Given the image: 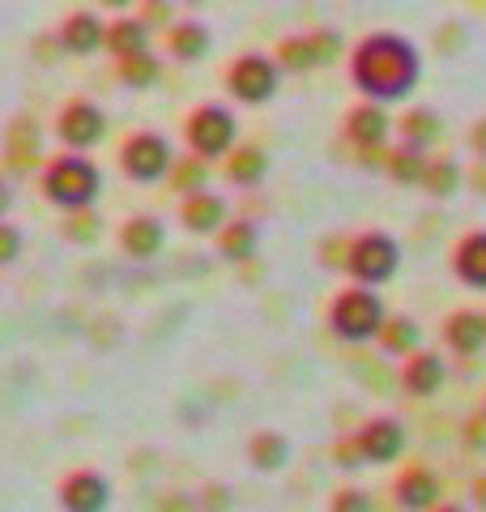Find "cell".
<instances>
[{"mask_svg":"<svg viewBox=\"0 0 486 512\" xmlns=\"http://www.w3.org/2000/svg\"><path fill=\"white\" fill-rule=\"evenodd\" d=\"M423 69V47L401 30H367L346 56L354 94L380 107L410 103L414 90L423 86Z\"/></svg>","mask_w":486,"mask_h":512,"instance_id":"6da1fadb","label":"cell"},{"mask_svg":"<svg viewBox=\"0 0 486 512\" xmlns=\"http://www.w3.org/2000/svg\"><path fill=\"white\" fill-rule=\"evenodd\" d=\"M39 192L56 210H90L103 197V167L81 150H64L39 163Z\"/></svg>","mask_w":486,"mask_h":512,"instance_id":"7a4b0ae2","label":"cell"},{"mask_svg":"<svg viewBox=\"0 0 486 512\" xmlns=\"http://www.w3.org/2000/svg\"><path fill=\"white\" fill-rule=\"evenodd\" d=\"M384 320H388V303L380 295V286H363V282H350L346 291H337L329 299V312H324L329 333L337 342H346V346L376 342Z\"/></svg>","mask_w":486,"mask_h":512,"instance_id":"3957f363","label":"cell"},{"mask_svg":"<svg viewBox=\"0 0 486 512\" xmlns=\"http://www.w3.org/2000/svg\"><path fill=\"white\" fill-rule=\"evenodd\" d=\"M342 269L350 274V282L388 286L401 274V244H397V235H388L380 227H367L359 235H350L346 248H342Z\"/></svg>","mask_w":486,"mask_h":512,"instance_id":"277c9868","label":"cell"},{"mask_svg":"<svg viewBox=\"0 0 486 512\" xmlns=\"http://www.w3.org/2000/svg\"><path fill=\"white\" fill-rule=\"evenodd\" d=\"M282 77H286L282 64L269 52H239L231 64H226L222 86L239 107H265V103L278 99Z\"/></svg>","mask_w":486,"mask_h":512,"instance_id":"5b68a950","label":"cell"},{"mask_svg":"<svg viewBox=\"0 0 486 512\" xmlns=\"http://www.w3.org/2000/svg\"><path fill=\"white\" fill-rule=\"evenodd\" d=\"M239 141V120L231 107L222 103H197L184 116V146L188 154L205 158V163H222L226 154H231V146Z\"/></svg>","mask_w":486,"mask_h":512,"instance_id":"8992f818","label":"cell"},{"mask_svg":"<svg viewBox=\"0 0 486 512\" xmlns=\"http://www.w3.org/2000/svg\"><path fill=\"white\" fill-rule=\"evenodd\" d=\"M175 163V146L154 128H137V133H128L120 141V175L128 184H162L167 180V171Z\"/></svg>","mask_w":486,"mask_h":512,"instance_id":"52a82bcc","label":"cell"},{"mask_svg":"<svg viewBox=\"0 0 486 512\" xmlns=\"http://www.w3.org/2000/svg\"><path fill=\"white\" fill-rule=\"evenodd\" d=\"M107 133H111V120L94 99H69L56 111V141L64 150L90 154V150L103 146Z\"/></svg>","mask_w":486,"mask_h":512,"instance_id":"ba28073f","label":"cell"},{"mask_svg":"<svg viewBox=\"0 0 486 512\" xmlns=\"http://www.w3.org/2000/svg\"><path fill=\"white\" fill-rule=\"evenodd\" d=\"M342 56V35L337 30H303V35H286L273 47V60L282 64V73H312L324 69Z\"/></svg>","mask_w":486,"mask_h":512,"instance_id":"9c48e42d","label":"cell"},{"mask_svg":"<svg viewBox=\"0 0 486 512\" xmlns=\"http://www.w3.org/2000/svg\"><path fill=\"white\" fill-rule=\"evenodd\" d=\"M350 448H354V457H359V466H393L405 453V423L388 419V414H376V419H367L350 436Z\"/></svg>","mask_w":486,"mask_h":512,"instance_id":"30bf717a","label":"cell"},{"mask_svg":"<svg viewBox=\"0 0 486 512\" xmlns=\"http://www.w3.org/2000/svg\"><path fill=\"white\" fill-rule=\"evenodd\" d=\"M56 500L64 512H107L111 508V478L103 470H69L56 487Z\"/></svg>","mask_w":486,"mask_h":512,"instance_id":"8fae6325","label":"cell"},{"mask_svg":"<svg viewBox=\"0 0 486 512\" xmlns=\"http://www.w3.org/2000/svg\"><path fill=\"white\" fill-rule=\"evenodd\" d=\"M346 141L359 154H384V146H388V137H393V116H388V107H380V103H367V99H359L350 111H346Z\"/></svg>","mask_w":486,"mask_h":512,"instance_id":"7c38bea8","label":"cell"},{"mask_svg":"<svg viewBox=\"0 0 486 512\" xmlns=\"http://www.w3.org/2000/svg\"><path fill=\"white\" fill-rule=\"evenodd\" d=\"M226 218H231V205H226V197L214 188H197V192H184L180 197V222H184L188 235L214 239V231Z\"/></svg>","mask_w":486,"mask_h":512,"instance_id":"4fadbf2b","label":"cell"},{"mask_svg":"<svg viewBox=\"0 0 486 512\" xmlns=\"http://www.w3.org/2000/svg\"><path fill=\"white\" fill-rule=\"evenodd\" d=\"M448 384V363L444 355H435V350H423V346H414L410 355H405L401 363V389L410 393V397H435Z\"/></svg>","mask_w":486,"mask_h":512,"instance_id":"5bb4252c","label":"cell"},{"mask_svg":"<svg viewBox=\"0 0 486 512\" xmlns=\"http://www.w3.org/2000/svg\"><path fill=\"white\" fill-rule=\"evenodd\" d=\"M103 35H107V22L99 18V13L73 9L56 30V47L64 56H99L103 52Z\"/></svg>","mask_w":486,"mask_h":512,"instance_id":"9a60e30c","label":"cell"},{"mask_svg":"<svg viewBox=\"0 0 486 512\" xmlns=\"http://www.w3.org/2000/svg\"><path fill=\"white\" fill-rule=\"evenodd\" d=\"M440 495H444L440 474L427 470V466H405L393 478V504L405 512H427V508L440 504Z\"/></svg>","mask_w":486,"mask_h":512,"instance_id":"2e32d148","label":"cell"},{"mask_svg":"<svg viewBox=\"0 0 486 512\" xmlns=\"http://www.w3.org/2000/svg\"><path fill=\"white\" fill-rule=\"evenodd\" d=\"M167 248V222L154 214H133L124 218L120 227V252L128 261H154V256Z\"/></svg>","mask_w":486,"mask_h":512,"instance_id":"e0dca14e","label":"cell"},{"mask_svg":"<svg viewBox=\"0 0 486 512\" xmlns=\"http://www.w3.org/2000/svg\"><path fill=\"white\" fill-rule=\"evenodd\" d=\"M5 158L9 167H39L43 163V124L30 116V111H22V116H13L9 128H5Z\"/></svg>","mask_w":486,"mask_h":512,"instance_id":"ac0fdd59","label":"cell"},{"mask_svg":"<svg viewBox=\"0 0 486 512\" xmlns=\"http://www.w3.org/2000/svg\"><path fill=\"white\" fill-rule=\"evenodd\" d=\"M167 52L175 64H201L214 52V30H209L201 18H180L167 22Z\"/></svg>","mask_w":486,"mask_h":512,"instance_id":"d6986e66","label":"cell"},{"mask_svg":"<svg viewBox=\"0 0 486 512\" xmlns=\"http://www.w3.org/2000/svg\"><path fill=\"white\" fill-rule=\"evenodd\" d=\"M452 278L469 291H486V231H465L452 248Z\"/></svg>","mask_w":486,"mask_h":512,"instance_id":"ffe728a7","label":"cell"},{"mask_svg":"<svg viewBox=\"0 0 486 512\" xmlns=\"http://www.w3.org/2000/svg\"><path fill=\"white\" fill-rule=\"evenodd\" d=\"M150 39H154V26L145 18H128V13H120V18L107 22V35H103V52L111 60L120 56H133V52H150Z\"/></svg>","mask_w":486,"mask_h":512,"instance_id":"44dd1931","label":"cell"},{"mask_svg":"<svg viewBox=\"0 0 486 512\" xmlns=\"http://www.w3.org/2000/svg\"><path fill=\"white\" fill-rule=\"evenodd\" d=\"M222 180L235 184V188H256L269 175V154L261 146H243V141H235L231 154L222 158Z\"/></svg>","mask_w":486,"mask_h":512,"instance_id":"7402d4cb","label":"cell"},{"mask_svg":"<svg viewBox=\"0 0 486 512\" xmlns=\"http://www.w3.org/2000/svg\"><path fill=\"white\" fill-rule=\"evenodd\" d=\"M444 346L461 359H474L486 350V316L482 312H452L444 320Z\"/></svg>","mask_w":486,"mask_h":512,"instance_id":"603a6c76","label":"cell"},{"mask_svg":"<svg viewBox=\"0 0 486 512\" xmlns=\"http://www.w3.org/2000/svg\"><path fill=\"white\" fill-rule=\"evenodd\" d=\"M214 244H218V256L226 265H243L256 256V244H261V231H256V222L248 218H226L222 227L214 231Z\"/></svg>","mask_w":486,"mask_h":512,"instance_id":"cb8c5ba5","label":"cell"},{"mask_svg":"<svg viewBox=\"0 0 486 512\" xmlns=\"http://www.w3.org/2000/svg\"><path fill=\"white\" fill-rule=\"evenodd\" d=\"M397 133L405 146H418V150H431V146H440V137H444V120L435 116L431 107H410L405 116L397 120Z\"/></svg>","mask_w":486,"mask_h":512,"instance_id":"d4e9b609","label":"cell"},{"mask_svg":"<svg viewBox=\"0 0 486 512\" xmlns=\"http://www.w3.org/2000/svg\"><path fill=\"white\" fill-rule=\"evenodd\" d=\"M418 342H423V329H418L414 316H388L380 325V333H376V346L388 359H405Z\"/></svg>","mask_w":486,"mask_h":512,"instance_id":"484cf974","label":"cell"},{"mask_svg":"<svg viewBox=\"0 0 486 512\" xmlns=\"http://www.w3.org/2000/svg\"><path fill=\"white\" fill-rule=\"evenodd\" d=\"M418 188H423L427 197H435V201L452 197V192L461 188V163H457V158H448V154L427 158V163H423V175H418Z\"/></svg>","mask_w":486,"mask_h":512,"instance_id":"4316f807","label":"cell"},{"mask_svg":"<svg viewBox=\"0 0 486 512\" xmlns=\"http://www.w3.org/2000/svg\"><path fill=\"white\" fill-rule=\"evenodd\" d=\"M248 461L261 474H278L286 461H290V440L282 436V431H256V436L248 440Z\"/></svg>","mask_w":486,"mask_h":512,"instance_id":"83f0119b","label":"cell"},{"mask_svg":"<svg viewBox=\"0 0 486 512\" xmlns=\"http://www.w3.org/2000/svg\"><path fill=\"white\" fill-rule=\"evenodd\" d=\"M423 163H427V150L418 146H405V141H397L393 150L384 146V171L393 184H405V188H418V175H423Z\"/></svg>","mask_w":486,"mask_h":512,"instance_id":"f1b7e54d","label":"cell"},{"mask_svg":"<svg viewBox=\"0 0 486 512\" xmlns=\"http://www.w3.org/2000/svg\"><path fill=\"white\" fill-rule=\"evenodd\" d=\"M162 77V64L154 52H133V56H120L116 60V82L128 90H150Z\"/></svg>","mask_w":486,"mask_h":512,"instance_id":"f546056e","label":"cell"},{"mask_svg":"<svg viewBox=\"0 0 486 512\" xmlns=\"http://www.w3.org/2000/svg\"><path fill=\"white\" fill-rule=\"evenodd\" d=\"M209 175H214V163H205L197 154H175V163L167 171V184L171 192H197V188H209Z\"/></svg>","mask_w":486,"mask_h":512,"instance_id":"4dcf8cb0","label":"cell"},{"mask_svg":"<svg viewBox=\"0 0 486 512\" xmlns=\"http://www.w3.org/2000/svg\"><path fill=\"white\" fill-rule=\"evenodd\" d=\"M64 235H69L73 244H90V239H99V218H94V205H90V210H69Z\"/></svg>","mask_w":486,"mask_h":512,"instance_id":"1f68e13d","label":"cell"},{"mask_svg":"<svg viewBox=\"0 0 486 512\" xmlns=\"http://www.w3.org/2000/svg\"><path fill=\"white\" fill-rule=\"evenodd\" d=\"M22 248H26V239H22V231L13 227L9 218H0V269L5 265H13L22 256Z\"/></svg>","mask_w":486,"mask_h":512,"instance_id":"d6a6232c","label":"cell"},{"mask_svg":"<svg viewBox=\"0 0 486 512\" xmlns=\"http://www.w3.org/2000/svg\"><path fill=\"white\" fill-rule=\"evenodd\" d=\"M333 512H367L371 508V495L367 491H359V487H346V491H337L333 495V504H329Z\"/></svg>","mask_w":486,"mask_h":512,"instance_id":"836d02e7","label":"cell"},{"mask_svg":"<svg viewBox=\"0 0 486 512\" xmlns=\"http://www.w3.org/2000/svg\"><path fill=\"white\" fill-rule=\"evenodd\" d=\"M150 26H167L171 22V0H145V13H141Z\"/></svg>","mask_w":486,"mask_h":512,"instance_id":"e575fe53","label":"cell"},{"mask_svg":"<svg viewBox=\"0 0 486 512\" xmlns=\"http://www.w3.org/2000/svg\"><path fill=\"white\" fill-rule=\"evenodd\" d=\"M469 150H474L478 158H486V116L469 128Z\"/></svg>","mask_w":486,"mask_h":512,"instance_id":"d590c367","label":"cell"},{"mask_svg":"<svg viewBox=\"0 0 486 512\" xmlns=\"http://www.w3.org/2000/svg\"><path fill=\"white\" fill-rule=\"evenodd\" d=\"M9 210H13V188L9 180H0V218H9Z\"/></svg>","mask_w":486,"mask_h":512,"instance_id":"8d00e7d4","label":"cell"},{"mask_svg":"<svg viewBox=\"0 0 486 512\" xmlns=\"http://www.w3.org/2000/svg\"><path fill=\"white\" fill-rule=\"evenodd\" d=\"M103 9H111V13H128L133 5H141V0H99Z\"/></svg>","mask_w":486,"mask_h":512,"instance_id":"74e56055","label":"cell"},{"mask_svg":"<svg viewBox=\"0 0 486 512\" xmlns=\"http://www.w3.org/2000/svg\"><path fill=\"white\" fill-rule=\"evenodd\" d=\"M478 504L486 508V478H482V483H478Z\"/></svg>","mask_w":486,"mask_h":512,"instance_id":"f35d334b","label":"cell"},{"mask_svg":"<svg viewBox=\"0 0 486 512\" xmlns=\"http://www.w3.org/2000/svg\"><path fill=\"white\" fill-rule=\"evenodd\" d=\"M184 5H201V0H184Z\"/></svg>","mask_w":486,"mask_h":512,"instance_id":"ab89813d","label":"cell"}]
</instances>
